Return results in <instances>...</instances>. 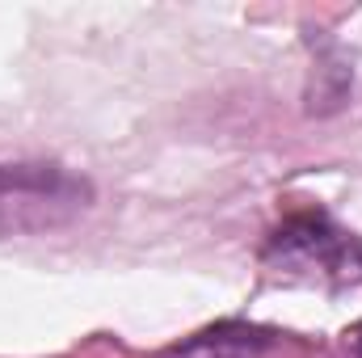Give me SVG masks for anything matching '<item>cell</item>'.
<instances>
[{"mask_svg": "<svg viewBox=\"0 0 362 358\" xmlns=\"http://www.w3.org/2000/svg\"><path fill=\"white\" fill-rule=\"evenodd\" d=\"M262 262L274 278L299 287L346 291L362 282V245L325 215H291L270 236Z\"/></svg>", "mask_w": 362, "mask_h": 358, "instance_id": "1", "label": "cell"}, {"mask_svg": "<svg viewBox=\"0 0 362 358\" xmlns=\"http://www.w3.org/2000/svg\"><path fill=\"white\" fill-rule=\"evenodd\" d=\"M270 337L257 329H240V325H219L198 333L194 342H185L181 350H173L169 358H257V350H266Z\"/></svg>", "mask_w": 362, "mask_h": 358, "instance_id": "3", "label": "cell"}, {"mask_svg": "<svg viewBox=\"0 0 362 358\" xmlns=\"http://www.w3.org/2000/svg\"><path fill=\"white\" fill-rule=\"evenodd\" d=\"M358 350H362V342H358Z\"/></svg>", "mask_w": 362, "mask_h": 358, "instance_id": "4", "label": "cell"}, {"mask_svg": "<svg viewBox=\"0 0 362 358\" xmlns=\"http://www.w3.org/2000/svg\"><path fill=\"white\" fill-rule=\"evenodd\" d=\"M93 190L55 165H0V241L47 232L76 219L89 207Z\"/></svg>", "mask_w": 362, "mask_h": 358, "instance_id": "2", "label": "cell"}]
</instances>
